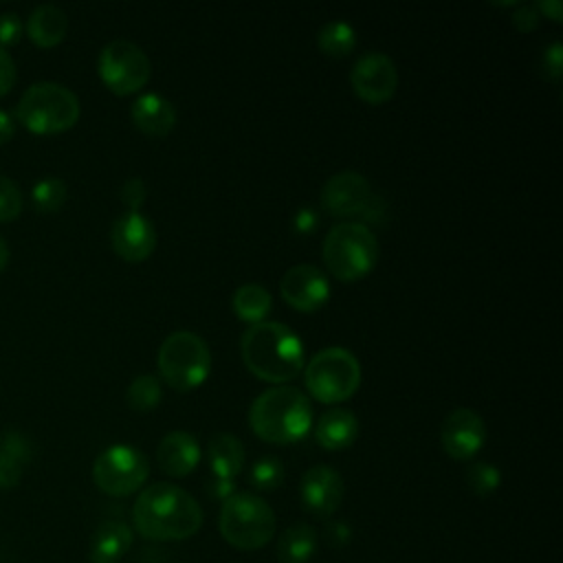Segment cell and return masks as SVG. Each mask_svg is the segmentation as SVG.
<instances>
[{
  "mask_svg": "<svg viewBox=\"0 0 563 563\" xmlns=\"http://www.w3.org/2000/svg\"><path fill=\"white\" fill-rule=\"evenodd\" d=\"M240 354L253 376L273 385H284L303 372V343L279 321L249 325L240 339Z\"/></svg>",
  "mask_w": 563,
  "mask_h": 563,
  "instance_id": "obj_2",
  "label": "cell"
},
{
  "mask_svg": "<svg viewBox=\"0 0 563 563\" xmlns=\"http://www.w3.org/2000/svg\"><path fill=\"white\" fill-rule=\"evenodd\" d=\"M314 440L325 451H343L358 438V418L352 409L330 407L314 422Z\"/></svg>",
  "mask_w": 563,
  "mask_h": 563,
  "instance_id": "obj_18",
  "label": "cell"
},
{
  "mask_svg": "<svg viewBox=\"0 0 563 563\" xmlns=\"http://www.w3.org/2000/svg\"><path fill=\"white\" fill-rule=\"evenodd\" d=\"M15 62L13 57L7 53V48L0 46V97H4L7 92H11L13 84H15Z\"/></svg>",
  "mask_w": 563,
  "mask_h": 563,
  "instance_id": "obj_36",
  "label": "cell"
},
{
  "mask_svg": "<svg viewBox=\"0 0 563 563\" xmlns=\"http://www.w3.org/2000/svg\"><path fill=\"white\" fill-rule=\"evenodd\" d=\"M534 7H537V11H539V15L543 18H550V20H554V22H561V2L559 0H539V2H534Z\"/></svg>",
  "mask_w": 563,
  "mask_h": 563,
  "instance_id": "obj_39",
  "label": "cell"
},
{
  "mask_svg": "<svg viewBox=\"0 0 563 563\" xmlns=\"http://www.w3.org/2000/svg\"><path fill=\"white\" fill-rule=\"evenodd\" d=\"M156 460L165 475L187 477L200 462L198 440L189 431H169L156 446Z\"/></svg>",
  "mask_w": 563,
  "mask_h": 563,
  "instance_id": "obj_17",
  "label": "cell"
},
{
  "mask_svg": "<svg viewBox=\"0 0 563 563\" xmlns=\"http://www.w3.org/2000/svg\"><path fill=\"white\" fill-rule=\"evenodd\" d=\"M132 545V530L117 519L97 526L90 541V563H119Z\"/></svg>",
  "mask_w": 563,
  "mask_h": 563,
  "instance_id": "obj_21",
  "label": "cell"
},
{
  "mask_svg": "<svg viewBox=\"0 0 563 563\" xmlns=\"http://www.w3.org/2000/svg\"><path fill=\"white\" fill-rule=\"evenodd\" d=\"M132 123L147 136H167L176 125V108L169 99L156 92L136 97L130 110Z\"/></svg>",
  "mask_w": 563,
  "mask_h": 563,
  "instance_id": "obj_19",
  "label": "cell"
},
{
  "mask_svg": "<svg viewBox=\"0 0 563 563\" xmlns=\"http://www.w3.org/2000/svg\"><path fill=\"white\" fill-rule=\"evenodd\" d=\"M541 68L545 73L548 79L559 81L563 75V46L561 42H552L550 46H545L543 57H541Z\"/></svg>",
  "mask_w": 563,
  "mask_h": 563,
  "instance_id": "obj_33",
  "label": "cell"
},
{
  "mask_svg": "<svg viewBox=\"0 0 563 563\" xmlns=\"http://www.w3.org/2000/svg\"><path fill=\"white\" fill-rule=\"evenodd\" d=\"M314 422L310 398L290 385L264 389L249 407L253 433L271 444H292L303 440Z\"/></svg>",
  "mask_w": 563,
  "mask_h": 563,
  "instance_id": "obj_3",
  "label": "cell"
},
{
  "mask_svg": "<svg viewBox=\"0 0 563 563\" xmlns=\"http://www.w3.org/2000/svg\"><path fill=\"white\" fill-rule=\"evenodd\" d=\"M22 211V194L20 187L0 174V222H11Z\"/></svg>",
  "mask_w": 563,
  "mask_h": 563,
  "instance_id": "obj_31",
  "label": "cell"
},
{
  "mask_svg": "<svg viewBox=\"0 0 563 563\" xmlns=\"http://www.w3.org/2000/svg\"><path fill=\"white\" fill-rule=\"evenodd\" d=\"M9 257H11V253H9V244L0 238V271H4V266L9 264Z\"/></svg>",
  "mask_w": 563,
  "mask_h": 563,
  "instance_id": "obj_41",
  "label": "cell"
},
{
  "mask_svg": "<svg viewBox=\"0 0 563 563\" xmlns=\"http://www.w3.org/2000/svg\"><path fill=\"white\" fill-rule=\"evenodd\" d=\"M147 187L141 178H130L121 187V202L128 207V211H139L145 205Z\"/></svg>",
  "mask_w": 563,
  "mask_h": 563,
  "instance_id": "obj_34",
  "label": "cell"
},
{
  "mask_svg": "<svg viewBox=\"0 0 563 563\" xmlns=\"http://www.w3.org/2000/svg\"><path fill=\"white\" fill-rule=\"evenodd\" d=\"M97 73L110 92L128 97L150 81L152 64L139 44L130 40H112L99 53Z\"/></svg>",
  "mask_w": 563,
  "mask_h": 563,
  "instance_id": "obj_10",
  "label": "cell"
},
{
  "mask_svg": "<svg viewBox=\"0 0 563 563\" xmlns=\"http://www.w3.org/2000/svg\"><path fill=\"white\" fill-rule=\"evenodd\" d=\"M15 132V121L7 110H0V145H4Z\"/></svg>",
  "mask_w": 563,
  "mask_h": 563,
  "instance_id": "obj_40",
  "label": "cell"
},
{
  "mask_svg": "<svg viewBox=\"0 0 563 563\" xmlns=\"http://www.w3.org/2000/svg\"><path fill=\"white\" fill-rule=\"evenodd\" d=\"M156 365L167 387L176 391H191L209 378L211 352L200 334L191 330H176L163 339Z\"/></svg>",
  "mask_w": 563,
  "mask_h": 563,
  "instance_id": "obj_7",
  "label": "cell"
},
{
  "mask_svg": "<svg viewBox=\"0 0 563 563\" xmlns=\"http://www.w3.org/2000/svg\"><path fill=\"white\" fill-rule=\"evenodd\" d=\"M81 114L77 95L57 81L29 86L18 106L15 119L33 134H59L70 130Z\"/></svg>",
  "mask_w": 563,
  "mask_h": 563,
  "instance_id": "obj_5",
  "label": "cell"
},
{
  "mask_svg": "<svg viewBox=\"0 0 563 563\" xmlns=\"http://www.w3.org/2000/svg\"><path fill=\"white\" fill-rule=\"evenodd\" d=\"M22 31H24V24L18 13H13V11L0 13V46L2 48L18 44L22 37Z\"/></svg>",
  "mask_w": 563,
  "mask_h": 563,
  "instance_id": "obj_32",
  "label": "cell"
},
{
  "mask_svg": "<svg viewBox=\"0 0 563 563\" xmlns=\"http://www.w3.org/2000/svg\"><path fill=\"white\" fill-rule=\"evenodd\" d=\"M231 308L240 321L255 325V323L266 321V317L271 314L273 297L262 284L249 282V284H242L235 288V292L231 297Z\"/></svg>",
  "mask_w": 563,
  "mask_h": 563,
  "instance_id": "obj_24",
  "label": "cell"
},
{
  "mask_svg": "<svg viewBox=\"0 0 563 563\" xmlns=\"http://www.w3.org/2000/svg\"><path fill=\"white\" fill-rule=\"evenodd\" d=\"M317 224H319V213H317L312 207H301V209H297V213H295V218H292V229H295V233L308 235V233H312V231L317 229Z\"/></svg>",
  "mask_w": 563,
  "mask_h": 563,
  "instance_id": "obj_37",
  "label": "cell"
},
{
  "mask_svg": "<svg viewBox=\"0 0 563 563\" xmlns=\"http://www.w3.org/2000/svg\"><path fill=\"white\" fill-rule=\"evenodd\" d=\"M350 86L356 97L369 106L389 101L398 88V70L394 59L380 51L361 55L350 70Z\"/></svg>",
  "mask_w": 563,
  "mask_h": 563,
  "instance_id": "obj_12",
  "label": "cell"
},
{
  "mask_svg": "<svg viewBox=\"0 0 563 563\" xmlns=\"http://www.w3.org/2000/svg\"><path fill=\"white\" fill-rule=\"evenodd\" d=\"M244 444L233 433H216L207 444L209 468L220 479H235L244 468Z\"/></svg>",
  "mask_w": 563,
  "mask_h": 563,
  "instance_id": "obj_20",
  "label": "cell"
},
{
  "mask_svg": "<svg viewBox=\"0 0 563 563\" xmlns=\"http://www.w3.org/2000/svg\"><path fill=\"white\" fill-rule=\"evenodd\" d=\"M321 255L330 275L350 284L374 271L380 246L376 233L369 227L358 222H339L325 233Z\"/></svg>",
  "mask_w": 563,
  "mask_h": 563,
  "instance_id": "obj_4",
  "label": "cell"
},
{
  "mask_svg": "<svg viewBox=\"0 0 563 563\" xmlns=\"http://www.w3.org/2000/svg\"><path fill=\"white\" fill-rule=\"evenodd\" d=\"M66 196H68V187L62 178H55V176H46L42 180H37L31 189V200H33V207L40 211V213H55L62 209V205L66 202Z\"/></svg>",
  "mask_w": 563,
  "mask_h": 563,
  "instance_id": "obj_28",
  "label": "cell"
},
{
  "mask_svg": "<svg viewBox=\"0 0 563 563\" xmlns=\"http://www.w3.org/2000/svg\"><path fill=\"white\" fill-rule=\"evenodd\" d=\"M150 475V462L143 451L130 444H112L101 451L92 464V482L112 497H125L139 490Z\"/></svg>",
  "mask_w": 563,
  "mask_h": 563,
  "instance_id": "obj_11",
  "label": "cell"
},
{
  "mask_svg": "<svg viewBox=\"0 0 563 563\" xmlns=\"http://www.w3.org/2000/svg\"><path fill=\"white\" fill-rule=\"evenodd\" d=\"M249 482L255 490H275L284 482V464L275 455H264L255 460L249 471Z\"/></svg>",
  "mask_w": 563,
  "mask_h": 563,
  "instance_id": "obj_29",
  "label": "cell"
},
{
  "mask_svg": "<svg viewBox=\"0 0 563 563\" xmlns=\"http://www.w3.org/2000/svg\"><path fill=\"white\" fill-rule=\"evenodd\" d=\"M31 462V442L20 431L0 435V488H13Z\"/></svg>",
  "mask_w": 563,
  "mask_h": 563,
  "instance_id": "obj_23",
  "label": "cell"
},
{
  "mask_svg": "<svg viewBox=\"0 0 563 563\" xmlns=\"http://www.w3.org/2000/svg\"><path fill=\"white\" fill-rule=\"evenodd\" d=\"M303 383L314 400L339 405L356 394L361 385V363L345 347H323L303 365Z\"/></svg>",
  "mask_w": 563,
  "mask_h": 563,
  "instance_id": "obj_9",
  "label": "cell"
},
{
  "mask_svg": "<svg viewBox=\"0 0 563 563\" xmlns=\"http://www.w3.org/2000/svg\"><path fill=\"white\" fill-rule=\"evenodd\" d=\"M132 519L136 532L150 541H183L200 530L205 515L185 488L156 482L136 497Z\"/></svg>",
  "mask_w": 563,
  "mask_h": 563,
  "instance_id": "obj_1",
  "label": "cell"
},
{
  "mask_svg": "<svg viewBox=\"0 0 563 563\" xmlns=\"http://www.w3.org/2000/svg\"><path fill=\"white\" fill-rule=\"evenodd\" d=\"M207 493H209V497H213V499H218V501H227V499H229L233 493H238V490H235V482H233V479H220V477H216L213 482H209Z\"/></svg>",
  "mask_w": 563,
  "mask_h": 563,
  "instance_id": "obj_38",
  "label": "cell"
},
{
  "mask_svg": "<svg viewBox=\"0 0 563 563\" xmlns=\"http://www.w3.org/2000/svg\"><path fill=\"white\" fill-rule=\"evenodd\" d=\"M321 207L345 222L383 224L387 220V202L374 185L354 169L332 174L321 187Z\"/></svg>",
  "mask_w": 563,
  "mask_h": 563,
  "instance_id": "obj_6",
  "label": "cell"
},
{
  "mask_svg": "<svg viewBox=\"0 0 563 563\" xmlns=\"http://www.w3.org/2000/svg\"><path fill=\"white\" fill-rule=\"evenodd\" d=\"M68 31L66 13L55 4H40L29 13L26 35L40 48L57 46Z\"/></svg>",
  "mask_w": 563,
  "mask_h": 563,
  "instance_id": "obj_22",
  "label": "cell"
},
{
  "mask_svg": "<svg viewBox=\"0 0 563 563\" xmlns=\"http://www.w3.org/2000/svg\"><path fill=\"white\" fill-rule=\"evenodd\" d=\"M161 398H163V387H161V380L154 374L136 376L128 385V391H125V400H128L130 409L139 411V413L156 409Z\"/></svg>",
  "mask_w": 563,
  "mask_h": 563,
  "instance_id": "obj_27",
  "label": "cell"
},
{
  "mask_svg": "<svg viewBox=\"0 0 563 563\" xmlns=\"http://www.w3.org/2000/svg\"><path fill=\"white\" fill-rule=\"evenodd\" d=\"M510 22H512V26H515L519 33H532V31L539 26L541 15H539V11H537L534 4H519V7L512 11Z\"/></svg>",
  "mask_w": 563,
  "mask_h": 563,
  "instance_id": "obj_35",
  "label": "cell"
},
{
  "mask_svg": "<svg viewBox=\"0 0 563 563\" xmlns=\"http://www.w3.org/2000/svg\"><path fill=\"white\" fill-rule=\"evenodd\" d=\"M317 548V532L310 523L297 521L288 526L277 541L279 563H308Z\"/></svg>",
  "mask_w": 563,
  "mask_h": 563,
  "instance_id": "obj_25",
  "label": "cell"
},
{
  "mask_svg": "<svg viewBox=\"0 0 563 563\" xmlns=\"http://www.w3.org/2000/svg\"><path fill=\"white\" fill-rule=\"evenodd\" d=\"M317 46L328 57H345L356 46V31L343 20L325 22L317 33Z\"/></svg>",
  "mask_w": 563,
  "mask_h": 563,
  "instance_id": "obj_26",
  "label": "cell"
},
{
  "mask_svg": "<svg viewBox=\"0 0 563 563\" xmlns=\"http://www.w3.org/2000/svg\"><path fill=\"white\" fill-rule=\"evenodd\" d=\"M218 528L222 539L238 550H260L277 528L273 508L253 493H233L222 501Z\"/></svg>",
  "mask_w": 563,
  "mask_h": 563,
  "instance_id": "obj_8",
  "label": "cell"
},
{
  "mask_svg": "<svg viewBox=\"0 0 563 563\" xmlns=\"http://www.w3.org/2000/svg\"><path fill=\"white\" fill-rule=\"evenodd\" d=\"M110 242L114 253L130 264L147 260L156 249V229L141 211L121 213L110 229Z\"/></svg>",
  "mask_w": 563,
  "mask_h": 563,
  "instance_id": "obj_15",
  "label": "cell"
},
{
  "mask_svg": "<svg viewBox=\"0 0 563 563\" xmlns=\"http://www.w3.org/2000/svg\"><path fill=\"white\" fill-rule=\"evenodd\" d=\"M279 295L299 312H317L330 299V279L314 264H295L282 275Z\"/></svg>",
  "mask_w": 563,
  "mask_h": 563,
  "instance_id": "obj_13",
  "label": "cell"
},
{
  "mask_svg": "<svg viewBox=\"0 0 563 563\" xmlns=\"http://www.w3.org/2000/svg\"><path fill=\"white\" fill-rule=\"evenodd\" d=\"M466 484L468 488L479 495V497H488L493 495L499 484H501V473L495 464H488V462H475L468 466L466 471Z\"/></svg>",
  "mask_w": 563,
  "mask_h": 563,
  "instance_id": "obj_30",
  "label": "cell"
},
{
  "mask_svg": "<svg viewBox=\"0 0 563 563\" xmlns=\"http://www.w3.org/2000/svg\"><path fill=\"white\" fill-rule=\"evenodd\" d=\"M343 493H345V486L339 471H334L328 464L310 466L301 475V482H299L301 504L308 512L317 517L332 515L341 506Z\"/></svg>",
  "mask_w": 563,
  "mask_h": 563,
  "instance_id": "obj_16",
  "label": "cell"
},
{
  "mask_svg": "<svg viewBox=\"0 0 563 563\" xmlns=\"http://www.w3.org/2000/svg\"><path fill=\"white\" fill-rule=\"evenodd\" d=\"M486 442V422L471 407H457L449 411L440 427V444L453 460L466 462L475 457Z\"/></svg>",
  "mask_w": 563,
  "mask_h": 563,
  "instance_id": "obj_14",
  "label": "cell"
}]
</instances>
